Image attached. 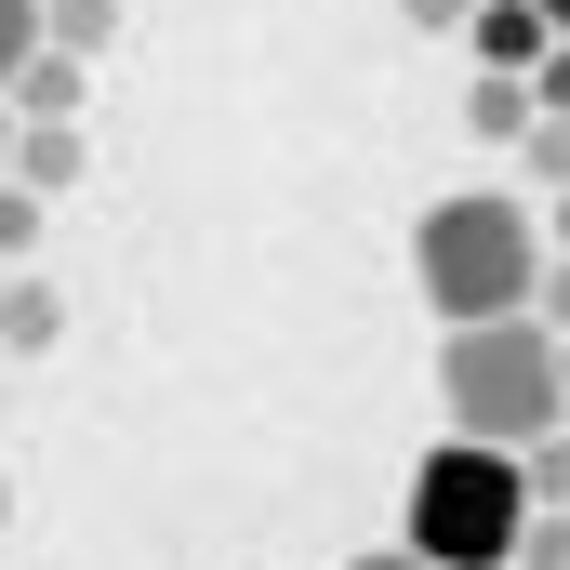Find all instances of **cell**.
I'll list each match as a JSON object with an SVG mask.
<instances>
[{
  "label": "cell",
  "instance_id": "cell-1",
  "mask_svg": "<svg viewBox=\"0 0 570 570\" xmlns=\"http://www.w3.org/2000/svg\"><path fill=\"white\" fill-rule=\"evenodd\" d=\"M412 292L438 305V332H491V318H531V292H544V226H531L504 186L425 199V226H412Z\"/></svg>",
  "mask_w": 570,
  "mask_h": 570
},
{
  "label": "cell",
  "instance_id": "cell-2",
  "mask_svg": "<svg viewBox=\"0 0 570 570\" xmlns=\"http://www.w3.org/2000/svg\"><path fill=\"white\" fill-rule=\"evenodd\" d=\"M438 412L478 451H544L570 438V358L544 318H491V332H438Z\"/></svg>",
  "mask_w": 570,
  "mask_h": 570
},
{
  "label": "cell",
  "instance_id": "cell-3",
  "mask_svg": "<svg viewBox=\"0 0 570 570\" xmlns=\"http://www.w3.org/2000/svg\"><path fill=\"white\" fill-rule=\"evenodd\" d=\"M399 518H412L399 544L425 570H518V544H531V478H518V451L438 438L425 464H412V504Z\"/></svg>",
  "mask_w": 570,
  "mask_h": 570
},
{
  "label": "cell",
  "instance_id": "cell-4",
  "mask_svg": "<svg viewBox=\"0 0 570 570\" xmlns=\"http://www.w3.org/2000/svg\"><path fill=\"white\" fill-rule=\"evenodd\" d=\"M478 80H544V53H558V27L531 13V0H478Z\"/></svg>",
  "mask_w": 570,
  "mask_h": 570
},
{
  "label": "cell",
  "instance_id": "cell-5",
  "mask_svg": "<svg viewBox=\"0 0 570 570\" xmlns=\"http://www.w3.org/2000/svg\"><path fill=\"white\" fill-rule=\"evenodd\" d=\"M0 107H13L27 134H80V107H94V67H80V53H27V80H13Z\"/></svg>",
  "mask_w": 570,
  "mask_h": 570
},
{
  "label": "cell",
  "instance_id": "cell-6",
  "mask_svg": "<svg viewBox=\"0 0 570 570\" xmlns=\"http://www.w3.org/2000/svg\"><path fill=\"white\" fill-rule=\"evenodd\" d=\"M53 332H67V292L53 279H0V358H40Z\"/></svg>",
  "mask_w": 570,
  "mask_h": 570
},
{
  "label": "cell",
  "instance_id": "cell-7",
  "mask_svg": "<svg viewBox=\"0 0 570 570\" xmlns=\"http://www.w3.org/2000/svg\"><path fill=\"white\" fill-rule=\"evenodd\" d=\"M107 40H120V0H40V53H80L94 67Z\"/></svg>",
  "mask_w": 570,
  "mask_h": 570
},
{
  "label": "cell",
  "instance_id": "cell-8",
  "mask_svg": "<svg viewBox=\"0 0 570 570\" xmlns=\"http://www.w3.org/2000/svg\"><path fill=\"white\" fill-rule=\"evenodd\" d=\"M531 80H464V134H491V146H531Z\"/></svg>",
  "mask_w": 570,
  "mask_h": 570
},
{
  "label": "cell",
  "instance_id": "cell-9",
  "mask_svg": "<svg viewBox=\"0 0 570 570\" xmlns=\"http://www.w3.org/2000/svg\"><path fill=\"white\" fill-rule=\"evenodd\" d=\"M13 186H27V199L80 186V134H13Z\"/></svg>",
  "mask_w": 570,
  "mask_h": 570
},
{
  "label": "cell",
  "instance_id": "cell-10",
  "mask_svg": "<svg viewBox=\"0 0 570 570\" xmlns=\"http://www.w3.org/2000/svg\"><path fill=\"white\" fill-rule=\"evenodd\" d=\"M518 478H531V518H570V438H544V451H518Z\"/></svg>",
  "mask_w": 570,
  "mask_h": 570
},
{
  "label": "cell",
  "instance_id": "cell-11",
  "mask_svg": "<svg viewBox=\"0 0 570 570\" xmlns=\"http://www.w3.org/2000/svg\"><path fill=\"white\" fill-rule=\"evenodd\" d=\"M27 239H40V199L0 186V279H27Z\"/></svg>",
  "mask_w": 570,
  "mask_h": 570
},
{
  "label": "cell",
  "instance_id": "cell-12",
  "mask_svg": "<svg viewBox=\"0 0 570 570\" xmlns=\"http://www.w3.org/2000/svg\"><path fill=\"white\" fill-rule=\"evenodd\" d=\"M27 53H40V0H0V94L27 80Z\"/></svg>",
  "mask_w": 570,
  "mask_h": 570
},
{
  "label": "cell",
  "instance_id": "cell-13",
  "mask_svg": "<svg viewBox=\"0 0 570 570\" xmlns=\"http://www.w3.org/2000/svg\"><path fill=\"white\" fill-rule=\"evenodd\" d=\"M399 27H412V40H464V27H478V0H399Z\"/></svg>",
  "mask_w": 570,
  "mask_h": 570
},
{
  "label": "cell",
  "instance_id": "cell-14",
  "mask_svg": "<svg viewBox=\"0 0 570 570\" xmlns=\"http://www.w3.org/2000/svg\"><path fill=\"white\" fill-rule=\"evenodd\" d=\"M518 159H531V186H570V120H531V146H518Z\"/></svg>",
  "mask_w": 570,
  "mask_h": 570
},
{
  "label": "cell",
  "instance_id": "cell-15",
  "mask_svg": "<svg viewBox=\"0 0 570 570\" xmlns=\"http://www.w3.org/2000/svg\"><path fill=\"white\" fill-rule=\"evenodd\" d=\"M518 570H570V518H531V544H518Z\"/></svg>",
  "mask_w": 570,
  "mask_h": 570
},
{
  "label": "cell",
  "instance_id": "cell-16",
  "mask_svg": "<svg viewBox=\"0 0 570 570\" xmlns=\"http://www.w3.org/2000/svg\"><path fill=\"white\" fill-rule=\"evenodd\" d=\"M531 107H544V120H570V40L544 53V80H531Z\"/></svg>",
  "mask_w": 570,
  "mask_h": 570
},
{
  "label": "cell",
  "instance_id": "cell-17",
  "mask_svg": "<svg viewBox=\"0 0 570 570\" xmlns=\"http://www.w3.org/2000/svg\"><path fill=\"white\" fill-rule=\"evenodd\" d=\"M531 318H544V332H570V266H544V292H531Z\"/></svg>",
  "mask_w": 570,
  "mask_h": 570
},
{
  "label": "cell",
  "instance_id": "cell-18",
  "mask_svg": "<svg viewBox=\"0 0 570 570\" xmlns=\"http://www.w3.org/2000/svg\"><path fill=\"white\" fill-rule=\"evenodd\" d=\"M345 570H425V558H412V544H372V558H345Z\"/></svg>",
  "mask_w": 570,
  "mask_h": 570
},
{
  "label": "cell",
  "instance_id": "cell-19",
  "mask_svg": "<svg viewBox=\"0 0 570 570\" xmlns=\"http://www.w3.org/2000/svg\"><path fill=\"white\" fill-rule=\"evenodd\" d=\"M13 134H27V120H13V107H0V186H13Z\"/></svg>",
  "mask_w": 570,
  "mask_h": 570
},
{
  "label": "cell",
  "instance_id": "cell-20",
  "mask_svg": "<svg viewBox=\"0 0 570 570\" xmlns=\"http://www.w3.org/2000/svg\"><path fill=\"white\" fill-rule=\"evenodd\" d=\"M531 13H544V27H558V40H570V0H531Z\"/></svg>",
  "mask_w": 570,
  "mask_h": 570
},
{
  "label": "cell",
  "instance_id": "cell-21",
  "mask_svg": "<svg viewBox=\"0 0 570 570\" xmlns=\"http://www.w3.org/2000/svg\"><path fill=\"white\" fill-rule=\"evenodd\" d=\"M0 531H13V478H0Z\"/></svg>",
  "mask_w": 570,
  "mask_h": 570
},
{
  "label": "cell",
  "instance_id": "cell-22",
  "mask_svg": "<svg viewBox=\"0 0 570 570\" xmlns=\"http://www.w3.org/2000/svg\"><path fill=\"white\" fill-rule=\"evenodd\" d=\"M558 239H570V186H558Z\"/></svg>",
  "mask_w": 570,
  "mask_h": 570
}]
</instances>
